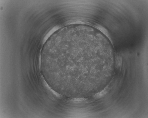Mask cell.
Listing matches in <instances>:
<instances>
[{
  "label": "cell",
  "instance_id": "cell-1",
  "mask_svg": "<svg viewBox=\"0 0 148 118\" xmlns=\"http://www.w3.org/2000/svg\"><path fill=\"white\" fill-rule=\"evenodd\" d=\"M107 87H106L103 90L97 93L94 96L96 98H100L104 96L107 92Z\"/></svg>",
  "mask_w": 148,
  "mask_h": 118
}]
</instances>
